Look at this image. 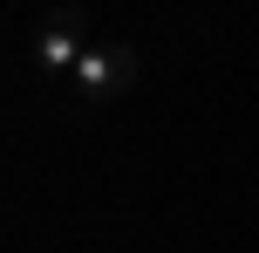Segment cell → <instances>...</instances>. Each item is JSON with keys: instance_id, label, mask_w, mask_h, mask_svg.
Segmentation results:
<instances>
[{"instance_id": "cell-1", "label": "cell", "mask_w": 259, "mask_h": 253, "mask_svg": "<svg viewBox=\"0 0 259 253\" xmlns=\"http://www.w3.org/2000/svg\"><path fill=\"white\" fill-rule=\"evenodd\" d=\"M137 76H143V55L130 48V41H89V55L75 62L68 89H75L82 103H116V96L137 89Z\"/></svg>"}, {"instance_id": "cell-2", "label": "cell", "mask_w": 259, "mask_h": 253, "mask_svg": "<svg viewBox=\"0 0 259 253\" xmlns=\"http://www.w3.org/2000/svg\"><path fill=\"white\" fill-rule=\"evenodd\" d=\"M89 55V21L82 7H48L34 27V68L41 76H75V62Z\"/></svg>"}]
</instances>
